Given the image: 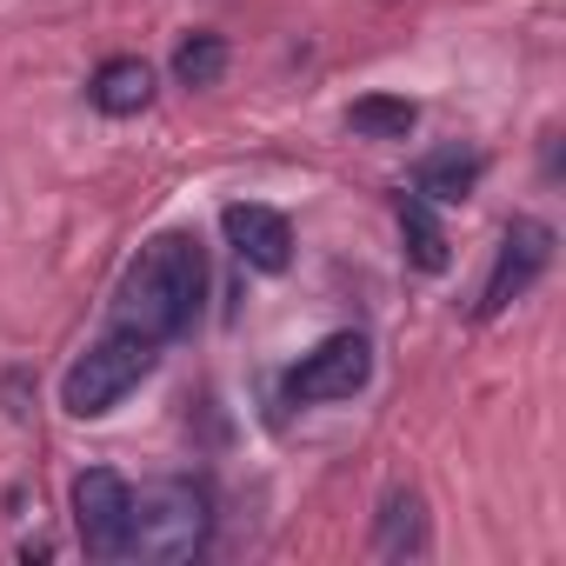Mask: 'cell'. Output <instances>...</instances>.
<instances>
[{"instance_id": "6da1fadb", "label": "cell", "mask_w": 566, "mask_h": 566, "mask_svg": "<svg viewBox=\"0 0 566 566\" xmlns=\"http://www.w3.org/2000/svg\"><path fill=\"white\" fill-rule=\"evenodd\" d=\"M200 301H207V253H200V240L193 233H160V240L140 247V260L120 280L114 327H134L154 347H167V340H180L200 321Z\"/></svg>"}, {"instance_id": "7a4b0ae2", "label": "cell", "mask_w": 566, "mask_h": 566, "mask_svg": "<svg viewBox=\"0 0 566 566\" xmlns=\"http://www.w3.org/2000/svg\"><path fill=\"white\" fill-rule=\"evenodd\" d=\"M154 367H160V347H154L147 334L107 321V334L61 374V407H67L74 420H101V413H114Z\"/></svg>"}, {"instance_id": "3957f363", "label": "cell", "mask_w": 566, "mask_h": 566, "mask_svg": "<svg viewBox=\"0 0 566 566\" xmlns=\"http://www.w3.org/2000/svg\"><path fill=\"white\" fill-rule=\"evenodd\" d=\"M213 533V506L200 486L187 480H160L147 493H134V520H127V553L120 559H147V566H174L193 559Z\"/></svg>"}, {"instance_id": "277c9868", "label": "cell", "mask_w": 566, "mask_h": 566, "mask_svg": "<svg viewBox=\"0 0 566 566\" xmlns=\"http://www.w3.org/2000/svg\"><path fill=\"white\" fill-rule=\"evenodd\" d=\"M367 380H374V340L354 334V327H340V334H327L314 354H301V367L287 374V400H301V407L354 400Z\"/></svg>"}, {"instance_id": "5b68a950", "label": "cell", "mask_w": 566, "mask_h": 566, "mask_svg": "<svg viewBox=\"0 0 566 566\" xmlns=\"http://www.w3.org/2000/svg\"><path fill=\"white\" fill-rule=\"evenodd\" d=\"M546 266H553V227L546 220H513L500 233V253H493V273H486V287H480L473 321H500Z\"/></svg>"}, {"instance_id": "8992f818", "label": "cell", "mask_w": 566, "mask_h": 566, "mask_svg": "<svg viewBox=\"0 0 566 566\" xmlns=\"http://www.w3.org/2000/svg\"><path fill=\"white\" fill-rule=\"evenodd\" d=\"M127 520H134V486L114 467H87L74 480V533L87 559H120L127 553Z\"/></svg>"}, {"instance_id": "52a82bcc", "label": "cell", "mask_w": 566, "mask_h": 566, "mask_svg": "<svg viewBox=\"0 0 566 566\" xmlns=\"http://www.w3.org/2000/svg\"><path fill=\"white\" fill-rule=\"evenodd\" d=\"M220 233H227V247H233L253 273H287V260H294V227H287V213H280V207L233 200V207L220 213Z\"/></svg>"}, {"instance_id": "ba28073f", "label": "cell", "mask_w": 566, "mask_h": 566, "mask_svg": "<svg viewBox=\"0 0 566 566\" xmlns=\"http://www.w3.org/2000/svg\"><path fill=\"white\" fill-rule=\"evenodd\" d=\"M480 174H486V160H480L473 147H440V154H427V160L413 167V193H420L427 207H460V200L480 187Z\"/></svg>"}, {"instance_id": "9c48e42d", "label": "cell", "mask_w": 566, "mask_h": 566, "mask_svg": "<svg viewBox=\"0 0 566 566\" xmlns=\"http://www.w3.org/2000/svg\"><path fill=\"white\" fill-rule=\"evenodd\" d=\"M374 553H380V559H420V553H427V500H420L413 486H394V493L380 500Z\"/></svg>"}, {"instance_id": "30bf717a", "label": "cell", "mask_w": 566, "mask_h": 566, "mask_svg": "<svg viewBox=\"0 0 566 566\" xmlns=\"http://www.w3.org/2000/svg\"><path fill=\"white\" fill-rule=\"evenodd\" d=\"M87 101H94L101 114L127 120V114H140V107L154 101V67H147V61H134V54H120V61H107V67L94 74Z\"/></svg>"}, {"instance_id": "8fae6325", "label": "cell", "mask_w": 566, "mask_h": 566, "mask_svg": "<svg viewBox=\"0 0 566 566\" xmlns=\"http://www.w3.org/2000/svg\"><path fill=\"white\" fill-rule=\"evenodd\" d=\"M413 120H420V107H413L407 94H367V101L347 107V127L367 134V140H407Z\"/></svg>"}, {"instance_id": "7c38bea8", "label": "cell", "mask_w": 566, "mask_h": 566, "mask_svg": "<svg viewBox=\"0 0 566 566\" xmlns=\"http://www.w3.org/2000/svg\"><path fill=\"white\" fill-rule=\"evenodd\" d=\"M400 233H407V260H413L420 273H440V266H447V233H440V220H433V207H427L420 193L400 200Z\"/></svg>"}, {"instance_id": "4fadbf2b", "label": "cell", "mask_w": 566, "mask_h": 566, "mask_svg": "<svg viewBox=\"0 0 566 566\" xmlns=\"http://www.w3.org/2000/svg\"><path fill=\"white\" fill-rule=\"evenodd\" d=\"M220 67H227V41L220 34H193V41L174 48V81L180 87H213Z\"/></svg>"}]
</instances>
